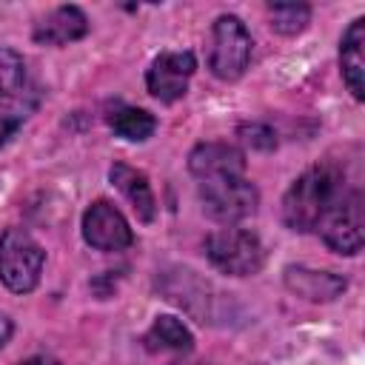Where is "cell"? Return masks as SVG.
<instances>
[{"label": "cell", "mask_w": 365, "mask_h": 365, "mask_svg": "<svg viewBox=\"0 0 365 365\" xmlns=\"http://www.w3.org/2000/svg\"><path fill=\"white\" fill-rule=\"evenodd\" d=\"M46 251L26 228H9L0 237V279L14 294H29L37 288L43 274Z\"/></svg>", "instance_id": "6"}, {"label": "cell", "mask_w": 365, "mask_h": 365, "mask_svg": "<svg viewBox=\"0 0 365 365\" xmlns=\"http://www.w3.org/2000/svg\"><path fill=\"white\" fill-rule=\"evenodd\" d=\"M11 331H14V325H11V319L6 317V314H0V348L11 339Z\"/></svg>", "instance_id": "19"}, {"label": "cell", "mask_w": 365, "mask_h": 365, "mask_svg": "<svg viewBox=\"0 0 365 365\" xmlns=\"http://www.w3.org/2000/svg\"><path fill=\"white\" fill-rule=\"evenodd\" d=\"M108 177L111 182L125 194V200L131 202V208L137 211V217L143 222H151L154 214H157V200H154V191H151V182L143 171L125 165V163H114L108 168Z\"/></svg>", "instance_id": "14"}, {"label": "cell", "mask_w": 365, "mask_h": 365, "mask_svg": "<svg viewBox=\"0 0 365 365\" xmlns=\"http://www.w3.org/2000/svg\"><path fill=\"white\" fill-rule=\"evenodd\" d=\"M240 134H242V140L248 143V145H254V148H274L277 145V140H274V131L271 128H265V125H242L240 128Z\"/></svg>", "instance_id": "18"}, {"label": "cell", "mask_w": 365, "mask_h": 365, "mask_svg": "<svg viewBox=\"0 0 365 365\" xmlns=\"http://www.w3.org/2000/svg\"><path fill=\"white\" fill-rule=\"evenodd\" d=\"M197 194L202 202V211L225 225H234L245 217H251L259 205V191L245 174H217L197 180Z\"/></svg>", "instance_id": "3"}, {"label": "cell", "mask_w": 365, "mask_h": 365, "mask_svg": "<svg viewBox=\"0 0 365 365\" xmlns=\"http://www.w3.org/2000/svg\"><path fill=\"white\" fill-rule=\"evenodd\" d=\"M322 242L345 257H354L362 251L365 242V197L356 185H348L336 202L325 211V217L317 225Z\"/></svg>", "instance_id": "4"}, {"label": "cell", "mask_w": 365, "mask_h": 365, "mask_svg": "<svg viewBox=\"0 0 365 365\" xmlns=\"http://www.w3.org/2000/svg\"><path fill=\"white\" fill-rule=\"evenodd\" d=\"M40 106V86L14 48H0V148Z\"/></svg>", "instance_id": "2"}, {"label": "cell", "mask_w": 365, "mask_h": 365, "mask_svg": "<svg viewBox=\"0 0 365 365\" xmlns=\"http://www.w3.org/2000/svg\"><path fill=\"white\" fill-rule=\"evenodd\" d=\"M268 17L277 34L294 37L311 23V9L305 3H268Z\"/></svg>", "instance_id": "17"}, {"label": "cell", "mask_w": 365, "mask_h": 365, "mask_svg": "<svg viewBox=\"0 0 365 365\" xmlns=\"http://www.w3.org/2000/svg\"><path fill=\"white\" fill-rule=\"evenodd\" d=\"M148 351H191L194 348V336L191 331L177 319V317H157L154 325L145 331L143 336Z\"/></svg>", "instance_id": "15"}, {"label": "cell", "mask_w": 365, "mask_h": 365, "mask_svg": "<svg viewBox=\"0 0 365 365\" xmlns=\"http://www.w3.org/2000/svg\"><path fill=\"white\" fill-rule=\"evenodd\" d=\"M254 40L245 23L234 14H222L211 26V48H208V68L214 77L231 83L240 80L251 63Z\"/></svg>", "instance_id": "7"}, {"label": "cell", "mask_w": 365, "mask_h": 365, "mask_svg": "<svg viewBox=\"0 0 365 365\" xmlns=\"http://www.w3.org/2000/svg\"><path fill=\"white\" fill-rule=\"evenodd\" d=\"M339 68L354 100H365V17H356L339 43Z\"/></svg>", "instance_id": "12"}, {"label": "cell", "mask_w": 365, "mask_h": 365, "mask_svg": "<svg viewBox=\"0 0 365 365\" xmlns=\"http://www.w3.org/2000/svg\"><path fill=\"white\" fill-rule=\"evenodd\" d=\"M285 285H288V291H294L297 297L311 299V302H331L348 288L345 277L331 274V271L302 268V265L285 268Z\"/></svg>", "instance_id": "13"}, {"label": "cell", "mask_w": 365, "mask_h": 365, "mask_svg": "<svg viewBox=\"0 0 365 365\" xmlns=\"http://www.w3.org/2000/svg\"><path fill=\"white\" fill-rule=\"evenodd\" d=\"M194 71H197V57L191 51H163L151 60L145 71V88L160 103H177L185 97Z\"/></svg>", "instance_id": "8"}, {"label": "cell", "mask_w": 365, "mask_h": 365, "mask_svg": "<svg viewBox=\"0 0 365 365\" xmlns=\"http://www.w3.org/2000/svg\"><path fill=\"white\" fill-rule=\"evenodd\" d=\"M188 171L194 180L217 177V174H245V154L231 143H197L188 154Z\"/></svg>", "instance_id": "10"}, {"label": "cell", "mask_w": 365, "mask_h": 365, "mask_svg": "<svg viewBox=\"0 0 365 365\" xmlns=\"http://www.w3.org/2000/svg\"><path fill=\"white\" fill-rule=\"evenodd\" d=\"M88 31V17L80 6H57L34 26V43L40 46H66Z\"/></svg>", "instance_id": "11"}, {"label": "cell", "mask_w": 365, "mask_h": 365, "mask_svg": "<svg viewBox=\"0 0 365 365\" xmlns=\"http://www.w3.org/2000/svg\"><path fill=\"white\" fill-rule=\"evenodd\" d=\"M108 125L117 137L128 140V143H143L154 134L157 120L145 111V108H134V106H120L108 114Z\"/></svg>", "instance_id": "16"}, {"label": "cell", "mask_w": 365, "mask_h": 365, "mask_svg": "<svg viewBox=\"0 0 365 365\" xmlns=\"http://www.w3.org/2000/svg\"><path fill=\"white\" fill-rule=\"evenodd\" d=\"M348 188L342 171L331 163H317L305 168L282 197V220L291 231H314L336 197Z\"/></svg>", "instance_id": "1"}, {"label": "cell", "mask_w": 365, "mask_h": 365, "mask_svg": "<svg viewBox=\"0 0 365 365\" xmlns=\"http://www.w3.org/2000/svg\"><path fill=\"white\" fill-rule=\"evenodd\" d=\"M205 257L217 271H222L228 277H251L262 268L265 248L254 231L225 225V228H217L208 234Z\"/></svg>", "instance_id": "5"}, {"label": "cell", "mask_w": 365, "mask_h": 365, "mask_svg": "<svg viewBox=\"0 0 365 365\" xmlns=\"http://www.w3.org/2000/svg\"><path fill=\"white\" fill-rule=\"evenodd\" d=\"M83 240L94 251H125L134 242V234L114 202L94 200L83 214Z\"/></svg>", "instance_id": "9"}, {"label": "cell", "mask_w": 365, "mask_h": 365, "mask_svg": "<svg viewBox=\"0 0 365 365\" xmlns=\"http://www.w3.org/2000/svg\"><path fill=\"white\" fill-rule=\"evenodd\" d=\"M20 365H57V362L48 359V356H31V359H26V362H20Z\"/></svg>", "instance_id": "20"}]
</instances>
